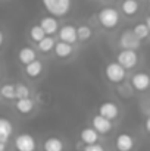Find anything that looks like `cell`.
<instances>
[{
  "instance_id": "obj_6",
  "label": "cell",
  "mask_w": 150,
  "mask_h": 151,
  "mask_svg": "<svg viewBox=\"0 0 150 151\" xmlns=\"http://www.w3.org/2000/svg\"><path fill=\"white\" fill-rule=\"evenodd\" d=\"M15 148L18 151H36V148H37L36 138L27 132L19 134L15 138Z\"/></svg>"
},
{
  "instance_id": "obj_17",
  "label": "cell",
  "mask_w": 150,
  "mask_h": 151,
  "mask_svg": "<svg viewBox=\"0 0 150 151\" xmlns=\"http://www.w3.org/2000/svg\"><path fill=\"white\" fill-rule=\"evenodd\" d=\"M43 150L44 151H63L65 150V145H63V141L60 138H56V137H50L44 141L43 144Z\"/></svg>"
},
{
  "instance_id": "obj_20",
  "label": "cell",
  "mask_w": 150,
  "mask_h": 151,
  "mask_svg": "<svg viewBox=\"0 0 150 151\" xmlns=\"http://www.w3.org/2000/svg\"><path fill=\"white\" fill-rule=\"evenodd\" d=\"M72 44H69V43H65V41H59V43H56V47H54V54L57 56V57H60V59H66L68 56H71L72 54Z\"/></svg>"
},
{
  "instance_id": "obj_27",
  "label": "cell",
  "mask_w": 150,
  "mask_h": 151,
  "mask_svg": "<svg viewBox=\"0 0 150 151\" xmlns=\"http://www.w3.org/2000/svg\"><path fill=\"white\" fill-rule=\"evenodd\" d=\"M83 151H106L104 148H103V145H100V144H88V145H86L84 148H83Z\"/></svg>"
},
{
  "instance_id": "obj_19",
  "label": "cell",
  "mask_w": 150,
  "mask_h": 151,
  "mask_svg": "<svg viewBox=\"0 0 150 151\" xmlns=\"http://www.w3.org/2000/svg\"><path fill=\"white\" fill-rule=\"evenodd\" d=\"M15 109L21 113V114H28L34 110V101L31 100L30 97L28 99H19L15 103Z\"/></svg>"
},
{
  "instance_id": "obj_31",
  "label": "cell",
  "mask_w": 150,
  "mask_h": 151,
  "mask_svg": "<svg viewBox=\"0 0 150 151\" xmlns=\"http://www.w3.org/2000/svg\"><path fill=\"white\" fill-rule=\"evenodd\" d=\"M146 24L149 25V28H150V16H147V19H146Z\"/></svg>"
},
{
  "instance_id": "obj_8",
  "label": "cell",
  "mask_w": 150,
  "mask_h": 151,
  "mask_svg": "<svg viewBox=\"0 0 150 151\" xmlns=\"http://www.w3.org/2000/svg\"><path fill=\"white\" fill-rule=\"evenodd\" d=\"M131 85L136 91H146L150 87V75L146 72H137L131 76Z\"/></svg>"
},
{
  "instance_id": "obj_22",
  "label": "cell",
  "mask_w": 150,
  "mask_h": 151,
  "mask_svg": "<svg viewBox=\"0 0 150 151\" xmlns=\"http://www.w3.org/2000/svg\"><path fill=\"white\" fill-rule=\"evenodd\" d=\"M0 96H1L4 100H13V99H16V85H12V84H4V85H1V88H0Z\"/></svg>"
},
{
  "instance_id": "obj_2",
  "label": "cell",
  "mask_w": 150,
  "mask_h": 151,
  "mask_svg": "<svg viewBox=\"0 0 150 151\" xmlns=\"http://www.w3.org/2000/svg\"><path fill=\"white\" fill-rule=\"evenodd\" d=\"M100 25L106 29H112L119 24V12L115 7H103L97 15Z\"/></svg>"
},
{
  "instance_id": "obj_9",
  "label": "cell",
  "mask_w": 150,
  "mask_h": 151,
  "mask_svg": "<svg viewBox=\"0 0 150 151\" xmlns=\"http://www.w3.org/2000/svg\"><path fill=\"white\" fill-rule=\"evenodd\" d=\"M134 144H136L134 138L128 132H121L116 137V141H115V145H116L118 151H131L134 148Z\"/></svg>"
},
{
  "instance_id": "obj_3",
  "label": "cell",
  "mask_w": 150,
  "mask_h": 151,
  "mask_svg": "<svg viewBox=\"0 0 150 151\" xmlns=\"http://www.w3.org/2000/svg\"><path fill=\"white\" fill-rule=\"evenodd\" d=\"M104 73H106V78H107L112 84H121V82L125 79L127 69H125L119 62H110V63L106 65Z\"/></svg>"
},
{
  "instance_id": "obj_28",
  "label": "cell",
  "mask_w": 150,
  "mask_h": 151,
  "mask_svg": "<svg viewBox=\"0 0 150 151\" xmlns=\"http://www.w3.org/2000/svg\"><path fill=\"white\" fill-rule=\"evenodd\" d=\"M144 129H146V131L150 134V116L146 119V122H144Z\"/></svg>"
},
{
  "instance_id": "obj_12",
  "label": "cell",
  "mask_w": 150,
  "mask_h": 151,
  "mask_svg": "<svg viewBox=\"0 0 150 151\" xmlns=\"http://www.w3.org/2000/svg\"><path fill=\"white\" fill-rule=\"evenodd\" d=\"M40 25H41V28L46 31L47 35H53V34L59 32V22H57L56 16H53V15H51V16H44V18H41Z\"/></svg>"
},
{
  "instance_id": "obj_21",
  "label": "cell",
  "mask_w": 150,
  "mask_h": 151,
  "mask_svg": "<svg viewBox=\"0 0 150 151\" xmlns=\"http://www.w3.org/2000/svg\"><path fill=\"white\" fill-rule=\"evenodd\" d=\"M30 37H31V40H33L34 43H40L43 38L47 37V34H46V31L41 28V25H33L31 29H30Z\"/></svg>"
},
{
  "instance_id": "obj_25",
  "label": "cell",
  "mask_w": 150,
  "mask_h": 151,
  "mask_svg": "<svg viewBox=\"0 0 150 151\" xmlns=\"http://www.w3.org/2000/svg\"><path fill=\"white\" fill-rule=\"evenodd\" d=\"M91 35H93V31H91L90 27H87V25L78 27V40L80 41H87V40L91 38Z\"/></svg>"
},
{
  "instance_id": "obj_26",
  "label": "cell",
  "mask_w": 150,
  "mask_h": 151,
  "mask_svg": "<svg viewBox=\"0 0 150 151\" xmlns=\"http://www.w3.org/2000/svg\"><path fill=\"white\" fill-rule=\"evenodd\" d=\"M28 97H30V88L24 84H16V100L28 99Z\"/></svg>"
},
{
  "instance_id": "obj_15",
  "label": "cell",
  "mask_w": 150,
  "mask_h": 151,
  "mask_svg": "<svg viewBox=\"0 0 150 151\" xmlns=\"http://www.w3.org/2000/svg\"><path fill=\"white\" fill-rule=\"evenodd\" d=\"M13 132V126L12 122L6 117L0 119V142H6L9 139V137Z\"/></svg>"
},
{
  "instance_id": "obj_18",
  "label": "cell",
  "mask_w": 150,
  "mask_h": 151,
  "mask_svg": "<svg viewBox=\"0 0 150 151\" xmlns=\"http://www.w3.org/2000/svg\"><path fill=\"white\" fill-rule=\"evenodd\" d=\"M41 72H43V63L40 60H37V59L34 62L25 65V73L30 78H37V76L41 75Z\"/></svg>"
},
{
  "instance_id": "obj_5",
  "label": "cell",
  "mask_w": 150,
  "mask_h": 151,
  "mask_svg": "<svg viewBox=\"0 0 150 151\" xmlns=\"http://www.w3.org/2000/svg\"><path fill=\"white\" fill-rule=\"evenodd\" d=\"M116 62H119L127 70L136 68V65L138 63V54L136 50H128V49H122L116 56Z\"/></svg>"
},
{
  "instance_id": "obj_13",
  "label": "cell",
  "mask_w": 150,
  "mask_h": 151,
  "mask_svg": "<svg viewBox=\"0 0 150 151\" xmlns=\"http://www.w3.org/2000/svg\"><path fill=\"white\" fill-rule=\"evenodd\" d=\"M80 139H81V142H84L86 145H88V144H96V142L99 141V132H97L94 128H86V129L81 131Z\"/></svg>"
},
{
  "instance_id": "obj_10",
  "label": "cell",
  "mask_w": 150,
  "mask_h": 151,
  "mask_svg": "<svg viewBox=\"0 0 150 151\" xmlns=\"http://www.w3.org/2000/svg\"><path fill=\"white\" fill-rule=\"evenodd\" d=\"M91 126L99 132V134H109L112 131V120L101 116V114H96L91 119Z\"/></svg>"
},
{
  "instance_id": "obj_11",
  "label": "cell",
  "mask_w": 150,
  "mask_h": 151,
  "mask_svg": "<svg viewBox=\"0 0 150 151\" xmlns=\"http://www.w3.org/2000/svg\"><path fill=\"white\" fill-rule=\"evenodd\" d=\"M99 114L110 119V120H113V119H116L119 116V109H118V106L115 103L104 101V103H101L99 106Z\"/></svg>"
},
{
  "instance_id": "obj_30",
  "label": "cell",
  "mask_w": 150,
  "mask_h": 151,
  "mask_svg": "<svg viewBox=\"0 0 150 151\" xmlns=\"http://www.w3.org/2000/svg\"><path fill=\"white\" fill-rule=\"evenodd\" d=\"M3 43H4V34H3V32H0V44L3 46Z\"/></svg>"
},
{
  "instance_id": "obj_23",
  "label": "cell",
  "mask_w": 150,
  "mask_h": 151,
  "mask_svg": "<svg viewBox=\"0 0 150 151\" xmlns=\"http://www.w3.org/2000/svg\"><path fill=\"white\" fill-rule=\"evenodd\" d=\"M37 47H38V50L43 51V53H49V51L54 50V47H56V41L53 40L51 35H47V37L43 38L40 43H37Z\"/></svg>"
},
{
  "instance_id": "obj_24",
  "label": "cell",
  "mask_w": 150,
  "mask_h": 151,
  "mask_svg": "<svg viewBox=\"0 0 150 151\" xmlns=\"http://www.w3.org/2000/svg\"><path fill=\"white\" fill-rule=\"evenodd\" d=\"M133 31L136 32V35H137L141 41H143V40H146V38L150 35V28H149V25H147L146 22H144V24H141V22H140V24H137V25L133 28Z\"/></svg>"
},
{
  "instance_id": "obj_29",
  "label": "cell",
  "mask_w": 150,
  "mask_h": 151,
  "mask_svg": "<svg viewBox=\"0 0 150 151\" xmlns=\"http://www.w3.org/2000/svg\"><path fill=\"white\" fill-rule=\"evenodd\" d=\"M0 151H6V142H0Z\"/></svg>"
},
{
  "instance_id": "obj_32",
  "label": "cell",
  "mask_w": 150,
  "mask_h": 151,
  "mask_svg": "<svg viewBox=\"0 0 150 151\" xmlns=\"http://www.w3.org/2000/svg\"><path fill=\"white\" fill-rule=\"evenodd\" d=\"M110 1H113V0H110Z\"/></svg>"
},
{
  "instance_id": "obj_7",
  "label": "cell",
  "mask_w": 150,
  "mask_h": 151,
  "mask_svg": "<svg viewBox=\"0 0 150 151\" xmlns=\"http://www.w3.org/2000/svg\"><path fill=\"white\" fill-rule=\"evenodd\" d=\"M57 34H59L60 41H65V43H69V44H74L78 40V28H75L71 24H66V25L60 27Z\"/></svg>"
},
{
  "instance_id": "obj_1",
  "label": "cell",
  "mask_w": 150,
  "mask_h": 151,
  "mask_svg": "<svg viewBox=\"0 0 150 151\" xmlns=\"http://www.w3.org/2000/svg\"><path fill=\"white\" fill-rule=\"evenodd\" d=\"M41 3L50 15L62 18L71 10L72 0H41Z\"/></svg>"
},
{
  "instance_id": "obj_16",
  "label": "cell",
  "mask_w": 150,
  "mask_h": 151,
  "mask_svg": "<svg viewBox=\"0 0 150 151\" xmlns=\"http://www.w3.org/2000/svg\"><path fill=\"white\" fill-rule=\"evenodd\" d=\"M140 9V3L137 0H124L121 3V10L127 16H134Z\"/></svg>"
},
{
  "instance_id": "obj_14",
  "label": "cell",
  "mask_w": 150,
  "mask_h": 151,
  "mask_svg": "<svg viewBox=\"0 0 150 151\" xmlns=\"http://www.w3.org/2000/svg\"><path fill=\"white\" fill-rule=\"evenodd\" d=\"M18 59L22 65H28V63H31L37 59V54H36V50L33 47H22L18 51Z\"/></svg>"
},
{
  "instance_id": "obj_4",
  "label": "cell",
  "mask_w": 150,
  "mask_h": 151,
  "mask_svg": "<svg viewBox=\"0 0 150 151\" xmlns=\"http://www.w3.org/2000/svg\"><path fill=\"white\" fill-rule=\"evenodd\" d=\"M119 46L128 50H137L141 46V40L136 35L133 29H125L119 37Z\"/></svg>"
}]
</instances>
